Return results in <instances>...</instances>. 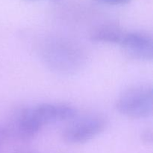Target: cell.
Listing matches in <instances>:
<instances>
[{
	"label": "cell",
	"mask_w": 153,
	"mask_h": 153,
	"mask_svg": "<svg viewBox=\"0 0 153 153\" xmlns=\"http://www.w3.org/2000/svg\"><path fill=\"white\" fill-rule=\"evenodd\" d=\"M116 107L120 113L128 117H149L152 114V87L137 85L126 90L119 97Z\"/></svg>",
	"instance_id": "obj_1"
},
{
	"label": "cell",
	"mask_w": 153,
	"mask_h": 153,
	"mask_svg": "<svg viewBox=\"0 0 153 153\" xmlns=\"http://www.w3.org/2000/svg\"><path fill=\"white\" fill-rule=\"evenodd\" d=\"M104 117L100 115H86L76 118L64 129L63 137L69 143H84L100 134L105 127Z\"/></svg>",
	"instance_id": "obj_2"
},
{
	"label": "cell",
	"mask_w": 153,
	"mask_h": 153,
	"mask_svg": "<svg viewBox=\"0 0 153 153\" xmlns=\"http://www.w3.org/2000/svg\"><path fill=\"white\" fill-rule=\"evenodd\" d=\"M152 132H151V131H146V132H145V134H143V137L145 139V140H146V141L151 142V141H152Z\"/></svg>",
	"instance_id": "obj_8"
},
{
	"label": "cell",
	"mask_w": 153,
	"mask_h": 153,
	"mask_svg": "<svg viewBox=\"0 0 153 153\" xmlns=\"http://www.w3.org/2000/svg\"><path fill=\"white\" fill-rule=\"evenodd\" d=\"M105 3L110 4H114V5H119V4H126L130 2L131 0H100Z\"/></svg>",
	"instance_id": "obj_6"
},
{
	"label": "cell",
	"mask_w": 153,
	"mask_h": 153,
	"mask_svg": "<svg viewBox=\"0 0 153 153\" xmlns=\"http://www.w3.org/2000/svg\"><path fill=\"white\" fill-rule=\"evenodd\" d=\"M124 33L117 28H103L96 31L91 35L92 40L96 42L120 44Z\"/></svg>",
	"instance_id": "obj_5"
},
{
	"label": "cell",
	"mask_w": 153,
	"mask_h": 153,
	"mask_svg": "<svg viewBox=\"0 0 153 153\" xmlns=\"http://www.w3.org/2000/svg\"><path fill=\"white\" fill-rule=\"evenodd\" d=\"M120 45L134 58L146 61L152 59L153 40L146 33L140 31L124 33Z\"/></svg>",
	"instance_id": "obj_4"
},
{
	"label": "cell",
	"mask_w": 153,
	"mask_h": 153,
	"mask_svg": "<svg viewBox=\"0 0 153 153\" xmlns=\"http://www.w3.org/2000/svg\"><path fill=\"white\" fill-rule=\"evenodd\" d=\"M33 117L40 126L49 123L73 119L77 115V111L67 105L43 103L30 108Z\"/></svg>",
	"instance_id": "obj_3"
},
{
	"label": "cell",
	"mask_w": 153,
	"mask_h": 153,
	"mask_svg": "<svg viewBox=\"0 0 153 153\" xmlns=\"http://www.w3.org/2000/svg\"><path fill=\"white\" fill-rule=\"evenodd\" d=\"M8 135L7 134V131L6 130L5 127H3L1 126H0V144L3 142V140H4L7 136Z\"/></svg>",
	"instance_id": "obj_7"
}]
</instances>
